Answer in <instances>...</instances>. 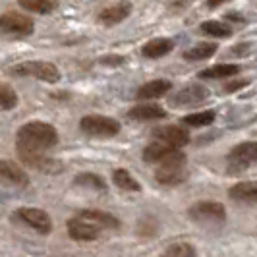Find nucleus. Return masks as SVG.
<instances>
[{
	"label": "nucleus",
	"mask_w": 257,
	"mask_h": 257,
	"mask_svg": "<svg viewBox=\"0 0 257 257\" xmlns=\"http://www.w3.org/2000/svg\"><path fill=\"white\" fill-rule=\"evenodd\" d=\"M58 143V132L47 122H27L16 134V149L27 167L41 172H60L62 165L47 157V149Z\"/></svg>",
	"instance_id": "obj_1"
},
{
	"label": "nucleus",
	"mask_w": 257,
	"mask_h": 257,
	"mask_svg": "<svg viewBox=\"0 0 257 257\" xmlns=\"http://www.w3.org/2000/svg\"><path fill=\"white\" fill-rule=\"evenodd\" d=\"M8 72L12 76L18 77H35L39 81L45 83H58L60 81V72L58 68L47 62V60H27V62H20V64L8 68Z\"/></svg>",
	"instance_id": "obj_2"
},
{
	"label": "nucleus",
	"mask_w": 257,
	"mask_h": 257,
	"mask_svg": "<svg viewBox=\"0 0 257 257\" xmlns=\"http://www.w3.org/2000/svg\"><path fill=\"white\" fill-rule=\"evenodd\" d=\"M120 122L103 114H87L79 120V130L91 138H114L120 134Z\"/></svg>",
	"instance_id": "obj_3"
},
{
	"label": "nucleus",
	"mask_w": 257,
	"mask_h": 257,
	"mask_svg": "<svg viewBox=\"0 0 257 257\" xmlns=\"http://www.w3.org/2000/svg\"><path fill=\"white\" fill-rule=\"evenodd\" d=\"M190 219L197 224H222L226 220V209L222 203H217V201H199L195 205L190 207L188 211Z\"/></svg>",
	"instance_id": "obj_4"
},
{
	"label": "nucleus",
	"mask_w": 257,
	"mask_h": 257,
	"mask_svg": "<svg viewBox=\"0 0 257 257\" xmlns=\"http://www.w3.org/2000/svg\"><path fill=\"white\" fill-rule=\"evenodd\" d=\"M33 20L27 18L26 14L6 12L0 14V33L8 37H29L33 35Z\"/></svg>",
	"instance_id": "obj_5"
},
{
	"label": "nucleus",
	"mask_w": 257,
	"mask_h": 257,
	"mask_svg": "<svg viewBox=\"0 0 257 257\" xmlns=\"http://www.w3.org/2000/svg\"><path fill=\"white\" fill-rule=\"evenodd\" d=\"M14 219L24 222L26 226L33 228L39 234H51L52 232V219L51 215L39 207H20L14 213Z\"/></svg>",
	"instance_id": "obj_6"
},
{
	"label": "nucleus",
	"mask_w": 257,
	"mask_h": 257,
	"mask_svg": "<svg viewBox=\"0 0 257 257\" xmlns=\"http://www.w3.org/2000/svg\"><path fill=\"white\" fill-rule=\"evenodd\" d=\"M209 89L203 85H186L180 91H176L170 97V104L174 108H188V106H199L201 103H205L209 99Z\"/></svg>",
	"instance_id": "obj_7"
},
{
	"label": "nucleus",
	"mask_w": 257,
	"mask_h": 257,
	"mask_svg": "<svg viewBox=\"0 0 257 257\" xmlns=\"http://www.w3.org/2000/svg\"><path fill=\"white\" fill-rule=\"evenodd\" d=\"M253 163H257V142L240 143L228 153L230 170H245Z\"/></svg>",
	"instance_id": "obj_8"
},
{
	"label": "nucleus",
	"mask_w": 257,
	"mask_h": 257,
	"mask_svg": "<svg viewBox=\"0 0 257 257\" xmlns=\"http://www.w3.org/2000/svg\"><path fill=\"white\" fill-rule=\"evenodd\" d=\"M68 234H70V238L76 240V242H93V240L99 238L101 228L95 226L89 220L74 217V219L68 220Z\"/></svg>",
	"instance_id": "obj_9"
},
{
	"label": "nucleus",
	"mask_w": 257,
	"mask_h": 257,
	"mask_svg": "<svg viewBox=\"0 0 257 257\" xmlns=\"http://www.w3.org/2000/svg\"><path fill=\"white\" fill-rule=\"evenodd\" d=\"M155 142H161L168 145V147H174V149H180L184 145L190 143V134L186 130L178 128V126H163V128H157L153 132Z\"/></svg>",
	"instance_id": "obj_10"
},
{
	"label": "nucleus",
	"mask_w": 257,
	"mask_h": 257,
	"mask_svg": "<svg viewBox=\"0 0 257 257\" xmlns=\"http://www.w3.org/2000/svg\"><path fill=\"white\" fill-rule=\"evenodd\" d=\"M0 182L10 184V186H18V188H24V186L29 184V178H27V172L20 165L2 159L0 161Z\"/></svg>",
	"instance_id": "obj_11"
},
{
	"label": "nucleus",
	"mask_w": 257,
	"mask_h": 257,
	"mask_svg": "<svg viewBox=\"0 0 257 257\" xmlns=\"http://www.w3.org/2000/svg\"><path fill=\"white\" fill-rule=\"evenodd\" d=\"M130 14H132V4H130L128 0H120V2H116V4L99 12V22L103 26L110 27L120 24V22H124Z\"/></svg>",
	"instance_id": "obj_12"
},
{
	"label": "nucleus",
	"mask_w": 257,
	"mask_h": 257,
	"mask_svg": "<svg viewBox=\"0 0 257 257\" xmlns=\"http://www.w3.org/2000/svg\"><path fill=\"white\" fill-rule=\"evenodd\" d=\"M77 217L83 220H89L99 228H118L120 226V220L116 219L114 215L101 211V209H83V211L77 213Z\"/></svg>",
	"instance_id": "obj_13"
},
{
	"label": "nucleus",
	"mask_w": 257,
	"mask_h": 257,
	"mask_svg": "<svg viewBox=\"0 0 257 257\" xmlns=\"http://www.w3.org/2000/svg\"><path fill=\"white\" fill-rule=\"evenodd\" d=\"M170 89H172V83H170L168 79H153V81L143 83L142 87L138 89V93H136V99H138V101L159 99V97L167 95Z\"/></svg>",
	"instance_id": "obj_14"
},
{
	"label": "nucleus",
	"mask_w": 257,
	"mask_h": 257,
	"mask_svg": "<svg viewBox=\"0 0 257 257\" xmlns=\"http://www.w3.org/2000/svg\"><path fill=\"white\" fill-rule=\"evenodd\" d=\"M176 151H178V149L168 147V145H165V143L153 142L143 149V161L153 163V165H163V163H167L168 159L176 153Z\"/></svg>",
	"instance_id": "obj_15"
},
{
	"label": "nucleus",
	"mask_w": 257,
	"mask_h": 257,
	"mask_svg": "<svg viewBox=\"0 0 257 257\" xmlns=\"http://www.w3.org/2000/svg\"><path fill=\"white\" fill-rule=\"evenodd\" d=\"M128 116L132 120H140V122H145V120H161V118L167 116V110H165L161 104L145 103V104L134 106L128 112Z\"/></svg>",
	"instance_id": "obj_16"
},
{
	"label": "nucleus",
	"mask_w": 257,
	"mask_h": 257,
	"mask_svg": "<svg viewBox=\"0 0 257 257\" xmlns=\"http://www.w3.org/2000/svg\"><path fill=\"white\" fill-rule=\"evenodd\" d=\"M234 201L242 203H257V182H238L228 190Z\"/></svg>",
	"instance_id": "obj_17"
},
{
	"label": "nucleus",
	"mask_w": 257,
	"mask_h": 257,
	"mask_svg": "<svg viewBox=\"0 0 257 257\" xmlns=\"http://www.w3.org/2000/svg\"><path fill=\"white\" fill-rule=\"evenodd\" d=\"M174 49V41L170 39H151L149 43H145L142 49V54L145 58H161L167 56L168 52H172Z\"/></svg>",
	"instance_id": "obj_18"
},
{
	"label": "nucleus",
	"mask_w": 257,
	"mask_h": 257,
	"mask_svg": "<svg viewBox=\"0 0 257 257\" xmlns=\"http://www.w3.org/2000/svg\"><path fill=\"white\" fill-rule=\"evenodd\" d=\"M217 51H219L217 43H199V45H195V47L184 52V58L190 60V62H199V60L211 58Z\"/></svg>",
	"instance_id": "obj_19"
},
{
	"label": "nucleus",
	"mask_w": 257,
	"mask_h": 257,
	"mask_svg": "<svg viewBox=\"0 0 257 257\" xmlns=\"http://www.w3.org/2000/svg\"><path fill=\"white\" fill-rule=\"evenodd\" d=\"M240 66L238 64H217L207 68L203 72H199V77L201 79H222V77H230L240 74Z\"/></svg>",
	"instance_id": "obj_20"
},
{
	"label": "nucleus",
	"mask_w": 257,
	"mask_h": 257,
	"mask_svg": "<svg viewBox=\"0 0 257 257\" xmlns=\"http://www.w3.org/2000/svg\"><path fill=\"white\" fill-rule=\"evenodd\" d=\"M112 180H114L116 186H118L120 190H124V192H142L140 182L136 180L128 170H124V168H118V170L112 172Z\"/></svg>",
	"instance_id": "obj_21"
},
{
	"label": "nucleus",
	"mask_w": 257,
	"mask_h": 257,
	"mask_svg": "<svg viewBox=\"0 0 257 257\" xmlns=\"http://www.w3.org/2000/svg\"><path fill=\"white\" fill-rule=\"evenodd\" d=\"M18 4L35 14H51L58 8V0H18Z\"/></svg>",
	"instance_id": "obj_22"
},
{
	"label": "nucleus",
	"mask_w": 257,
	"mask_h": 257,
	"mask_svg": "<svg viewBox=\"0 0 257 257\" xmlns=\"http://www.w3.org/2000/svg\"><path fill=\"white\" fill-rule=\"evenodd\" d=\"M74 182H76V186H83V188H89V190H95V192H106V182L99 174H93V172L77 174Z\"/></svg>",
	"instance_id": "obj_23"
},
{
	"label": "nucleus",
	"mask_w": 257,
	"mask_h": 257,
	"mask_svg": "<svg viewBox=\"0 0 257 257\" xmlns=\"http://www.w3.org/2000/svg\"><path fill=\"white\" fill-rule=\"evenodd\" d=\"M201 33H205V35H211V37H217V39H226L232 35V27L226 26V24H222V22H215V20H211V22H203L201 24Z\"/></svg>",
	"instance_id": "obj_24"
},
{
	"label": "nucleus",
	"mask_w": 257,
	"mask_h": 257,
	"mask_svg": "<svg viewBox=\"0 0 257 257\" xmlns=\"http://www.w3.org/2000/svg\"><path fill=\"white\" fill-rule=\"evenodd\" d=\"M18 93L12 85L8 83H2L0 81V112H6V110H12L18 106Z\"/></svg>",
	"instance_id": "obj_25"
},
{
	"label": "nucleus",
	"mask_w": 257,
	"mask_h": 257,
	"mask_svg": "<svg viewBox=\"0 0 257 257\" xmlns=\"http://www.w3.org/2000/svg\"><path fill=\"white\" fill-rule=\"evenodd\" d=\"M215 116L217 112L215 110H201V112H193V114H188L184 118V124L190 126V128H203V126H209L215 122Z\"/></svg>",
	"instance_id": "obj_26"
},
{
	"label": "nucleus",
	"mask_w": 257,
	"mask_h": 257,
	"mask_svg": "<svg viewBox=\"0 0 257 257\" xmlns=\"http://www.w3.org/2000/svg\"><path fill=\"white\" fill-rule=\"evenodd\" d=\"M155 178L159 184L165 186H176L186 180V170H168V168H159L155 172Z\"/></svg>",
	"instance_id": "obj_27"
},
{
	"label": "nucleus",
	"mask_w": 257,
	"mask_h": 257,
	"mask_svg": "<svg viewBox=\"0 0 257 257\" xmlns=\"http://www.w3.org/2000/svg\"><path fill=\"white\" fill-rule=\"evenodd\" d=\"M161 257H197V249L188 242H176L168 245Z\"/></svg>",
	"instance_id": "obj_28"
},
{
	"label": "nucleus",
	"mask_w": 257,
	"mask_h": 257,
	"mask_svg": "<svg viewBox=\"0 0 257 257\" xmlns=\"http://www.w3.org/2000/svg\"><path fill=\"white\" fill-rule=\"evenodd\" d=\"M124 62V58L122 56H118V54H108V56H103L101 58V64H106V66H118Z\"/></svg>",
	"instance_id": "obj_29"
},
{
	"label": "nucleus",
	"mask_w": 257,
	"mask_h": 257,
	"mask_svg": "<svg viewBox=\"0 0 257 257\" xmlns=\"http://www.w3.org/2000/svg\"><path fill=\"white\" fill-rule=\"evenodd\" d=\"M249 81L247 79H240V81H234V83H228L226 85V91H236V89H242V87H245Z\"/></svg>",
	"instance_id": "obj_30"
},
{
	"label": "nucleus",
	"mask_w": 257,
	"mask_h": 257,
	"mask_svg": "<svg viewBox=\"0 0 257 257\" xmlns=\"http://www.w3.org/2000/svg\"><path fill=\"white\" fill-rule=\"evenodd\" d=\"M224 2H228V0H207V6L209 8H217V6L224 4Z\"/></svg>",
	"instance_id": "obj_31"
}]
</instances>
